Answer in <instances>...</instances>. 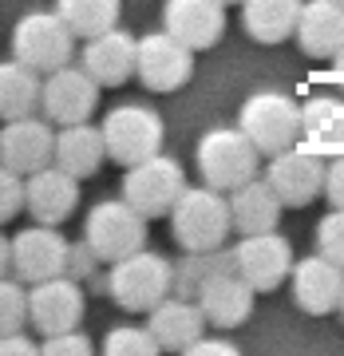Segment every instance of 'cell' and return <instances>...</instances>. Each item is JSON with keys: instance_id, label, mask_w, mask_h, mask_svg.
<instances>
[{"instance_id": "obj_1", "label": "cell", "mask_w": 344, "mask_h": 356, "mask_svg": "<svg viewBox=\"0 0 344 356\" xmlns=\"http://www.w3.org/2000/svg\"><path fill=\"white\" fill-rule=\"evenodd\" d=\"M218 186H186L179 206L170 210V229L182 250H222L234 234V206Z\"/></svg>"}, {"instance_id": "obj_2", "label": "cell", "mask_w": 344, "mask_h": 356, "mask_svg": "<svg viewBox=\"0 0 344 356\" xmlns=\"http://www.w3.org/2000/svg\"><path fill=\"white\" fill-rule=\"evenodd\" d=\"M238 127L254 139V147L265 159H273L305 139V107L289 99L285 91H254L242 103Z\"/></svg>"}, {"instance_id": "obj_3", "label": "cell", "mask_w": 344, "mask_h": 356, "mask_svg": "<svg viewBox=\"0 0 344 356\" xmlns=\"http://www.w3.org/2000/svg\"><path fill=\"white\" fill-rule=\"evenodd\" d=\"M107 293H111L115 305L127 309V313H151L154 305H163L174 293V261L163 254H151V250L111 261Z\"/></svg>"}, {"instance_id": "obj_4", "label": "cell", "mask_w": 344, "mask_h": 356, "mask_svg": "<svg viewBox=\"0 0 344 356\" xmlns=\"http://www.w3.org/2000/svg\"><path fill=\"white\" fill-rule=\"evenodd\" d=\"M147 222L151 218L135 210L127 198H107V202H95L91 214L83 218V242L95 250L99 261L111 266L147 250Z\"/></svg>"}, {"instance_id": "obj_5", "label": "cell", "mask_w": 344, "mask_h": 356, "mask_svg": "<svg viewBox=\"0 0 344 356\" xmlns=\"http://www.w3.org/2000/svg\"><path fill=\"white\" fill-rule=\"evenodd\" d=\"M257 159H261V151L242 127L206 131L202 143H198V154H194L202 182H210L218 191H238L242 182L257 178Z\"/></svg>"}, {"instance_id": "obj_6", "label": "cell", "mask_w": 344, "mask_h": 356, "mask_svg": "<svg viewBox=\"0 0 344 356\" xmlns=\"http://www.w3.org/2000/svg\"><path fill=\"white\" fill-rule=\"evenodd\" d=\"M76 32L60 13H28L13 28V56L36 72H60L72 64Z\"/></svg>"}, {"instance_id": "obj_7", "label": "cell", "mask_w": 344, "mask_h": 356, "mask_svg": "<svg viewBox=\"0 0 344 356\" xmlns=\"http://www.w3.org/2000/svg\"><path fill=\"white\" fill-rule=\"evenodd\" d=\"M99 127H103V139H107V154L119 166H135L142 159L158 154L163 151V139H166V127H163V119H158V111L142 107V103L111 107Z\"/></svg>"}, {"instance_id": "obj_8", "label": "cell", "mask_w": 344, "mask_h": 356, "mask_svg": "<svg viewBox=\"0 0 344 356\" xmlns=\"http://www.w3.org/2000/svg\"><path fill=\"white\" fill-rule=\"evenodd\" d=\"M182 191H186V170L170 154H151V159L127 166V175H123V198L147 218L170 214L179 206Z\"/></svg>"}, {"instance_id": "obj_9", "label": "cell", "mask_w": 344, "mask_h": 356, "mask_svg": "<svg viewBox=\"0 0 344 356\" xmlns=\"http://www.w3.org/2000/svg\"><path fill=\"white\" fill-rule=\"evenodd\" d=\"M293 245L289 238H281L277 229L265 234H242V242L234 245V269L242 273L257 293L277 289L285 277H293Z\"/></svg>"}, {"instance_id": "obj_10", "label": "cell", "mask_w": 344, "mask_h": 356, "mask_svg": "<svg viewBox=\"0 0 344 356\" xmlns=\"http://www.w3.org/2000/svg\"><path fill=\"white\" fill-rule=\"evenodd\" d=\"M194 76V48L182 44L174 32L139 36V83L147 91H179Z\"/></svg>"}, {"instance_id": "obj_11", "label": "cell", "mask_w": 344, "mask_h": 356, "mask_svg": "<svg viewBox=\"0 0 344 356\" xmlns=\"http://www.w3.org/2000/svg\"><path fill=\"white\" fill-rule=\"evenodd\" d=\"M67 266H72V242L48 222H40L36 229L28 226L13 238V277L36 285L67 273Z\"/></svg>"}, {"instance_id": "obj_12", "label": "cell", "mask_w": 344, "mask_h": 356, "mask_svg": "<svg viewBox=\"0 0 344 356\" xmlns=\"http://www.w3.org/2000/svg\"><path fill=\"white\" fill-rule=\"evenodd\" d=\"M56 139L60 131H51V119H36V115H24V119H4V131H0V166H13L20 175H36L44 166L56 163Z\"/></svg>"}, {"instance_id": "obj_13", "label": "cell", "mask_w": 344, "mask_h": 356, "mask_svg": "<svg viewBox=\"0 0 344 356\" xmlns=\"http://www.w3.org/2000/svg\"><path fill=\"white\" fill-rule=\"evenodd\" d=\"M265 178L273 182V191L281 194V202L289 210H301L313 198L325 194V178H329V163H320V151H301L289 147L269 159Z\"/></svg>"}, {"instance_id": "obj_14", "label": "cell", "mask_w": 344, "mask_h": 356, "mask_svg": "<svg viewBox=\"0 0 344 356\" xmlns=\"http://www.w3.org/2000/svg\"><path fill=\"white\" fill-rule=\"evenodd\" d=\"M99 79L91 76L88 67H60L48 72L44 79V115H48L56 127L67 123H88L91 111L99 107Z\"/></svg>"}, {"instance_id": "obj_15", "label": "cell", "mask_w": 344, "mask_h": 356, "mask_svg": "<svg viewBox=\"0 0 344 356\" xmlns=\"http://www.w3.org/2000/svg\"><path fill=\"white\" fill-rule=\"evenodd\" d=\"M28 305H32V329L40 337L79 329V321H83V285L72 273L36 281L32 293H28Z\"/></svg>"}, {"instance_id": "obj_16", "label": "cell", "mask_w": 344, "mask_h": 356, "mask_svg": "<svg viewBox=\"0 0 344 356\" xmlns=\"http://www.w3.org/2000/svg\"><path fill=\"white\" fill-rule=\"evenodd\" d=\"M293 301L313 317H325L344 301V266L317 250L313 257L293 266Z\"/></svg>"}, {"instance_id": "obj_17", "label": "cell", "mask_w": 344, "mask_h": 356, "mask_svg": "<svg viewBox=\"0 0 344 356\" xmlns=\"http://www.w3.org/2000/svg\"><path fill=\"white\" fill-rule=\"evenodd\" d=\"M83 67L103 88H123L131 76H139V36L123 28L99 32L83 44Z\"/></svg>"}, {"instance_id": "obj_18", "label": "cell", "mask_w": 344, "mask_h": 356, "mask_svg": "<svg viewBox=\"0 0 344 356\" xmlns=\"http://www.w3.org/2000/svg\"><path fill=\"white\" fill-rule=\"evenodd\" d=\"M163 28L174 32L182 44H190L194 51H206L226 32V4L222 0H166Z\"/></svg>"}, {"instance_id": "obj_19", "label": "cell", "mask_w": 344, "mask_h": 356, "mask_svg": "<svg viewBox=\"0 0 344 356\" xmlns=\"http://www.w3.org/2000/svg\"><path fill=\"white\" fill-rule=\"evenodd\" d=\"M76 206H79V178L72 170L51 163L36 175H28V214L36 222L60 226L76 214Z\"/></svg>"}, {"instance_id": "obj_20", "label": "cell", "mask_w": 344, "mask_h": 356, "mask_svg": "<svg viewBox=\"0 0 344 356\" xmlns=\"http://www.w3.org/2000/svg\"><path fill=\"white\" fill-rule=\"evenodd\" d=\"M147 329L158 337L163 348H170V353H186L198 337H206L210 317H206V309L198 305V297H179V293H170L163 305L151 309Z\"/></svg>"}, {"instance_id": "obj_21", "label": "cell", "mask_w": 344, "mask_h": 356, "mask_svg": "<svg viewBox=\"0 0 344 356\" xmlns=\"http://www.w3.org/2000/svg\"><path fill=\"white\" fill-rule=\"evenodd\" d=\"M254 285L238 273V269H226V273H214V277L202 285L198 293V305L206 309V317L214 329H238L249 321L254 313Z\"/></svg>"}, {"instance_id": "obj_22", "label": "cell", "mask_w": 344, "mask_h": 356, "mask_svg": "<svg viewBox=\"0 0 344 356\" xmlns=\"http://www.w3.org/2000/svg\"><path fill=\"white\" fill-rule=\"evenodd\" d=\"M297 44L313 60H332L344 48V0H305Z\"/></svg>"}, {"instance_id": "obj_23", "label": "cell", "mask_w": 344, "mask_h": 356, "mask_svg": "<svg viewBox=\"0 0 344 356\" xmlns=\"http://www.w3.org/2000/svg\"><path fill=\"white\" fill-rule=\"evenodd\" d=\"M229 206H234V229L238 234L277 229V218L285 210V202H281V194L273 191L269 178H249L238 191H229Z\"/></svg>"}, {"instance_id": "obj_24", "label": "cell", "mask_w": 344, "mask_h": 356, "mask_svg": "<svg viewBox=\"0 0 344 356\" xmlns=\"http://www.w3.org/2000/svg\"><path fill=\"white\" fill-rule=\"evenodd\" d=\"M305 0H242V28L257 44H281L297 36Z\"/></svg>"}, {"instance_id": "obj_25", "label": "cell", "mask_w": 344, "mask_h": 356, "mask_svg": "<svg viewBox=\"0 0 344 356\" xmlns=\"http://www.w3.org/2000/svg\"><path fill=\"white\" fill-rule=\"evenodd\" d=\"M107 154V139H103V127H91V123H67L60 127V139H56V163L72 170L76 178H91L103 166Z\"/></svg>"}, {"instance_id": "obj_26", "label": "cell", "mask_w": 344, "mask_h": 356, "mask_svg": "<svg viewBox=\"0 0 344 356\" xmlns=\"http://www.w3.org/2000/svg\"><path fill=\"white\" fill-rule=\"evenodd\" d=\"M36 107H44V83H40L36 67L20 64V60H8L0 64V115L4 119H24Z\"/></svg>"}, {"instance_id": "obj_27", "label": "cell", "mask_w": 344, "mask_h": 356, "mask_svg": "<svg viewBox=\"0 0 344 356\" xmlns=\"http://www.w3.org/2000/svg\"><path fill=\"white\" fill-rule=\"evenodd\" d=\"M301 107H305V139L317 151H341L344 147V99L313 95Z\"/></svg>"}, {"instance_id": "obj_28", "label": "cell", "mask_w": 344, "mask_h": 356, "mask_svg": "<svg viewBox=\"0 0 344 356\" xmlns=\"http://www.w3.org/2000/svg\"><path fill=\"white\" fill-rule=\"evenodd\" d=\"M56 13L64 16L79 40H91L99 32L119 28L123 0H56Z\"/></svg>"}, {"instance_id": "obj_29", "label": "cell", "mask_w": 344, "mask_h": 356, "mask_svg": "<svg viewBox=\"0 0 344 356\" xmlns=\"http://www.w3.org/2000/svg\"><path fill=\"white\" fill-rule=\"evenodd\" d=\"M234 269V250H186L182 261H174V293L179 297H198L202 285L214 273Z\"/></svg>"}, {"instance_id": "obj_30", "label": "cell", "mask_w": 344, "mask_h": 356, "mask_svg": "<svg viewBox=\"0 0 344 356\" xmlns=\"http://www.w3.org/2000/svg\"><path fill=\"white\" fill-rule=\"evenodd\" d=\"M28 281L20 277H0V337L20 332L24 325H32V305H28Z\"/></svg>"}, {"instance_id": "obj_31", "label": "cell", "mask_w": 344, "mask_h": 356, "mask_svg": "<svg viewBox=\"0 0 344 356\" xmlns=\"http://www.w3.org/2000/svg\"><path fill=\"white\" fill-rule=\"evenodd\" d=\"M158 348H163L158 337L151 329H139V325H119L103 341V353L107 356H154Z\"/></svg>"}, {"instance_id": "obj_32", "label": "cell", "mask_w": 344, "mask_h": 356, "mask_svg": "<svg viewBox=\"0 0 344 356\" xmlns=\"http://www.w3.org/2000/svg\"><path fill=\"white\" fill-rule=\"evenodd\" d=\"M20 210H28V175L0 166V222H13Z\"/></svg>"}, {"instance_id": "obj_33", "label": "cell", "mask_w": 344, "mask_h": 356, "mask_svg": "<svg viewBox=\"0 0 344 356\" xmlns=\"http://www.w3.org/2000/svg\"><path fill=\"white\" fill-rule=\"evenodd\" d=\"M317 250L344 266V206H332L317 226Z\"/></svg>"}, {"instance_id": "obj_34", "label": "cell", "mask_w": 344, "mask_h": 356, "mask_svg": "<svg viewBox=\"0 0 344 356\" xmlns=\"http://www.w3.org/2000/svg\"><path fill=\"white\" fill-rule=\"evenodd\" d=\"M40 348H44V356H88L91 341L79 329H67V332H56V337H44Z\"/></svg>"}, {"instance_id": "obj_35", "label": "cell", "mask_w": 344, "mask_h": 356, "mask_svg": "<svg viewBox=\"0 0 344 356\" xmlns=\"http://www.w3.org/2000/svg\"><path fill=\"white\" fill-rule=\"evenodd\" d=\"M325 198L332 206H344V154H336L329 163V178H325Z\"/></svg>"}, {"instance_id": "obj_36", "label": "cell", "mask_w": 344, "mask_h": 356, "mask_svg": "<svg viewBox=\"0 0 344 356\" xmlns=\"http://www.w3.org/2000/svg\"><path fill=\"white\" fill-rule=\"evenodd\" d=\"M44 353L32 337H24V332H8V337H0V356H36Z\"/></svg>"}, {"instance_id": "obj_37", "label": "cell", "mask_w": 344, "mask_h": 356, "mask_svg": "<svg viewBox=\"0 0 344 356\" xmlns=\"http://www.w3.org/2000/svg\"><path fill=\"white\" fill-rule=\"evenodd\" d=\"M206 353H222V356H238V344L226 341V337H198V341L186 348V356H206Z\"/></svg>"}, {"instance_id": "obj_38", "label": "cell", "mask_w": 344, "mask_h": 356, "mask_svg": "<svg viewBox=\"0 0 344 356\" xmlns=\"http://www.w3.org/2000/svg\"><path fill=\"white\" fill-rule=\"evenodd\" d=\"M0 273H4V277L13 273V238H4V242H0Z\"/></svg>"}, {"instance_id": "obj_39", "label": "cell", "mask_w": 344, "mask_h": 356, "mask_svg": "<svg viewBox=\"0 0 344 356\" xmlns=\"http://www.w3.org/2000/svg\"><path fill=\"white\" fill-rule=\"evenodd\" d=\"M332 79H336V83L344 88V48L336 51V56H332Z\"/></svg>"}, {"instance_id": "obj_40", "label": "cell", "mask_w": 344, "mask_h": 356, "mask_svg": "<svg viewBox=\"0 0 344 356\" xmlns=\"http://www.w3.org/2000/svg\"><path fill=\"white\" fill-rule=\"evenodd\" d=\"M222 4H242V0H222Z\"/></svg>"}, {"instance_id": "obj_41", "label": "cell", "mask_w": 344, "mask_h": 356, "mask_svg": "<svg viewBox=\"0 0 344 356\" xmlns=\"http://www.w3.org/2000/svg\"><path fill=\"white\" fill-rule=\"evenodd\" d=\"M341 313H344V301H341Z\"/></svg>"}]
</instances>
